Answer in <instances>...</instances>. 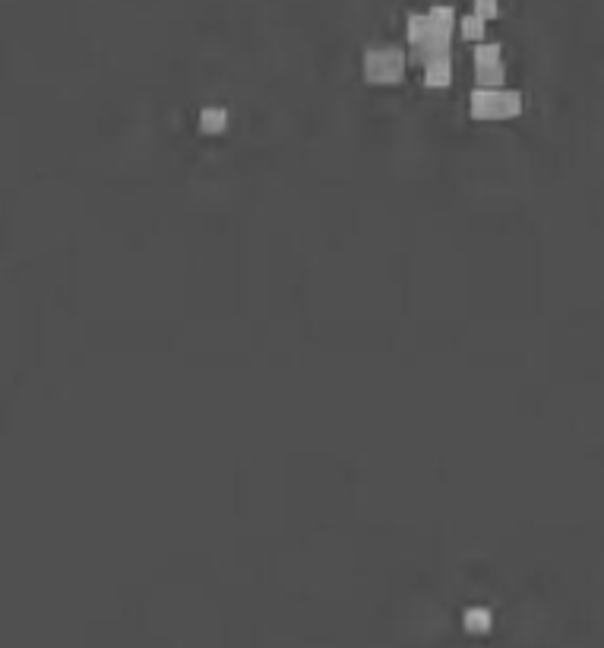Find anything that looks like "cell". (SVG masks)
Segmentation results:
<instances>
[{
    "label": "cell",
    "instance_id": "2",
    "mask_svg": "<svg viewBox=\"0 0 604 648\" xmlns=\"http://www.w3.org/2000/svg\"><path fill=\"white\" fill-rule=\"evenodd\" d=\"M405 70V54L398 48H371L364 54V76L371 82H396Z\"/></svg>",
    "mask_w": 604,
    "mask_h": 648
},
{
    "label": "cell",
    "instance_id": "10",
    "mask_svg": "<svg viewBox=\"0 0 604 648\" xmlns=\"http://www.w3.org/2000/svg\"><path fill=\"white\" fill-rule=\"evenodd\" d=\"M462 35H465V38H472V41H478L481 35H484V20H481V16H474V13L462 16Z\"/></svg>",
    "mask_w": 604,
    "mask_h": 648
},
{
    "label": "cell",
    "instance_id": "4",
    "mask_svg": "<svg viewBox=\"0 0 604 648\" xmlns=\"http://www.w3.org/2000/svg\"><path fill=\"white\" fill-rule=\"evenodd\" d=\"M449 76H453V67H449V54H440L433 61L424 63V79L427 86H447Z\"/></svg>",
    "mask_w": 604,
    "mask_h": 648
},
{
    "label": "cell",
    "instance_id": "6",
    "mask_svg": "<svg viewBox=\"0 0 604 648\" xmlns=\"http://www.w3.org/2000/svg\"><path fill=\"white\" fill-rule=\"evenodd\" d=\"M199 127H203V133H222V130L228 127V111L225 108H203Z\"/></svg>",
    "mask_w": 604,
    "mask_h": 648
},
{
    "label": "cell",
    "instance_id": "3",
    "mask_svg": "<svg viewBox=\"0 0 604 648\" xmlns=\"http://www.w3.org/2000/svg\"><path fill=\"white\" fill-rule=\"evenodd\" d=\"M462 626H465L472 635H484V633H490V626H494V617H490L488 608H468L465 614H462Z\"/></svg>",
    "mask_w": 604,
    "mask_h": 648
},
{
    "label": "cell",
    "instance_id": "7",
    "mask_svg": "<svg viewBox=\"0 0 604 648\" xmlns=\"http://www.w3.org/2000/svg\"><path fill=\"white\" fill-rule=\"evenodd\" d=\"M431 29H433V22H431V16L427 13H412L408 16V41H412V45H418L421 38H427Z\"/></svg>",
    "mask_w": 604,
    "mask_h": 648
},
{
    "label": "cell",
    "instance_id": "11",
    "mask_svg": "<svg viewBox=\"0 0 604 648\" xmlns=\"http://www.w3.org/2000/svg\"><path fill=\"white\" fill-rule=\"evenodd\" d=\"M474 16H481V20L497 16V0H474Z\"/></svg>",
    "mask_w": 604,
    "mask_h": 648
},
{
    "label": "cell",
    "instance_id": "9",
    "mask_svg": "<svg viewBox=\"0 0 604 648\" xmlns=\"http://www.w3.org/2000/svg\"><path fill=\"white\" fill-rule=\"evenodd\" d=\"M431 22L433 26H440V29H453V20H456V13H453V7L449 3H437V7H431Z\"/></svg>",
    "mask_w": 604,
    "mask_h": 648
},
{
    "label": "cell",
    "instance_id": "5",
    "mask_svg": "<svg viewBox=\"0 0 604 648\" xmlns=\"http://www.w3.org/2000/svg\"><path fill=\"white\" fill-rule=\"evenodd\" d=\"M478 70V89H500L503 79H506V70L503 63H488V67H474Z\"/></svg>",
    "mask_w": 604,
    "mask_h": 648
},
{
    "label": "cell",
    "instance_id": "8",
    "mask_svg": "<svg viewBox=\"0 0 604 648\" xmlns=\"http://www.w3.org/2000/svg\"><path fill=\"white\" fill-rule=\"evenodd\" d=\"M488 63H500V45L481 41L478 48H474V67H488Z\"/></svg>",
    "mask_w": 604,
    "mask_h": 648
},
{
    "label": "cell",
    "instance_id": "1",
    "mask_svg": "<svg viewBox=\"0 0 604 648\" xmlns=\"http://www.w3.org/2000/svg\"><path fill=\"white\" fill-rule=\"evenodd\" d=\"M522 114V95L516 89H474L472 117L474 121H506Z\"/></svg>",
    "mask_w": 604,
    "mask_h": 648
}]
</instances>
